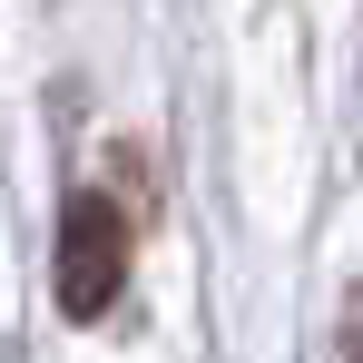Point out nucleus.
<instances>
[{
    "label": "nucleus",
    "instance_id": "nucleus-1",
    "mask_svg": "<svg viewBox=\"0 0 363 363\" xmlns=\"http://www.w3.org/2000/svg\"><path fill=\"white\" fill-rule=\"evenodd\" d=\"M118 295H128V206L89 186V196L60 206V314L99 324Z\"/></svg>",
    "mask_w": 363,
    "mask_h": 363
},
{
    "label": "nucleus",
    "instance_id": "nucleus-2",
    "mask_svg": "<svg viewBox=\"0 0 363 363\" xmlns=\"http://www.w3.org/2000/svg\"><path fill=\"white\" fill-rule=\"evenodd\" d=\"M344 363H363V285H354V304H344Z\"/></svg>",
    "mask_w": 363,
    "mask_h": 363
}]
</instances>
